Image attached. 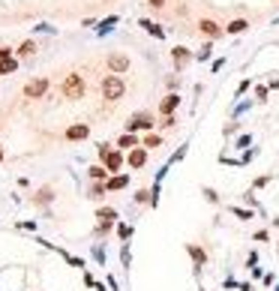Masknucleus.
I'll use <instances>...</instances> for the list:
<instances>
[{
	"label": "nucleus",
	"instance_id": "nucleus-19",
	"mask_svg": "<svg viewBox=\"0 0 279 291\" xmlns=\"http://www.w3.org/2000/svg\"><path fill=\"white\" fill-rule=\"evenodd\" d=\"M87 177H90V180H99V183H105L111 174H108V168L102 165V162H96V165H90V168H87Z\"/></svg>",
	"mask_w": 279,
	"mask_h": 291
},
{
	"label": "nucleus",
	"instance_id": "nucleus-39",
	"mask_svg": "<svg viewBox=\"0 0 279 291\" xmlns=\"http://www.w3.org/2000/svg\"><path fill=\"white\" fill-rule=\"evenodd\" d=\"M15 228H21V231H36V222H33V219H27V222H18Z\"/></svg>",
	"mask_w": 279,
	"mask_h": 291
},
{
	"label": "nucleus",
	"instance_id": "nucleus-28",
	"mask_svg": "<svg viewBox=\"0 0 279 291\" xmlns=\"http://www.w3.org/2000/svg\"><path fill=\"white\" fill-rule=\"evenodd\" d=\"M267 93H270L267 84H255V102H258V105H264V102H267Z\"/></svg>",
	"mask_w": 279,
	"mask_h": 291
},
{
	"label": "nucleus",
	"instance_id": "nucleus-9",
	"mask_svg": "<svg viewBox=\"0 0 279 291\" xmlns=\"http://www.w3.org/2000/svg\"><path fill=\"white\" fill-rule=\"evenodd\" d=\"M183 105V96L177 93V90H171V93H165L162 96V102H159V117H168V114H177V108Z\"/></svg>",
	"mask_w": 279,
	"mask_h": 291
},
{
	"label": "nucleus",
	"instance_id": "nucleus-2",
	"mask_svg": "<svg viewBox=\"0 0 279 291\" xmlns=\"http://www.w3.org/2000/svg\"><path fill=\"white\" fill-rule=\"evenodd\" d=\"M99 93H102L105 102H120L126 96V81L120 75H114V72H108V75H102V81H99Z\"/></svg>",
	"mask_w": 279,
	"mask_h": 291
},
{
	"label": "nucleus",
	"instance_id": "nucleus-16",
	"mask_svg": "<svg viewBox=\"0 0 279 291\" xmlns=\"http://www.w3.org/2000/svg\"><path fill=\"white\" fill-rule=\"evenodd\" d=\"M138 144H141V135H138V132H123V135L114 141V147H120V150H132V147H138Z\"/></svg>",
	"mask_w": 279,
	"mask_h": 291
},
{
	"label": "nucleus",
	"instance_id": "nucleus-48",
	"mask_svg": "<svg viewBox=\"0 0 279 291\" xmlns=\"http://www.w3.org/2000/svg\"><path fill=\"white\" fill-rule=\"evenodd\" d=\"M84 285H87V288H93V285H96V279L90 276V273H84Z\"/></svg>",
	"mask_w": 279,
	"mask_h": 291
},
{
	"label": "nucleus",
	"instance_id": "nucleus-21",
	"mask_svg": "<svg viewBox=\"0 0 279 291\" xmlns=\"http://www.w3.org/2000/svg\"><path fill=\"white\" fill-rule=\"evenodd\" d=\"M132 234H135V228L129 225V222H117V237H120V243H129Z\"/></svg>",
	"mask_w": 279,
	"mask_h": 291
},
{
	"label": "nucleus",
	"instance_id": "nucleus-38",
	"mask_svg": "<svg viewBox=\"0 0 279 291\" xmlns=\"http://www.w3.org/2000/svg\"><path fill=\"white\" fill-rule=\"evenodd\" d=\"M249 87H252V81H249V78H243V81H240V84H237V99H240V96H243V93H246V90H249Z\"/></svg>",
	"mask_w": 279,
	"mask_h": 291
},
{
	"label": "nucleus",
	"instance_id": "nucleus-18",
	"mask_svg": "<svg viewBox=\"0 0 279 291\" xmlns=\"http://www.w3.org/2000/svg\"><path fill=\"white\" fill-rule=\"evenodd\" d=\"M246 30H249L246 18H231L228 24H225V33H228V36H240V33H246Z\"/></svg>",
	"mask_w": 279,
	"mask_h": 291
},
{
	"label": "nucleus",
	"instance_id": "nucleus-13",
	"mask_svg": "<svg viewBox=\"0 0 279 291\" xmlns=\"http://www.w3.org/2000/svg\"><path fill=\"white\" fill-rule=\"evenodd\" d=\"M33 204H36V207H48L51 201H54V189H51V186H39L36 192H33V198H30Z\"/></svg>",
	"mask_w": 279,
	"mask_h": 291
},
{
	"label": "nucleus",
	"instance_id": "nucleus-22",
	"mask_svg": "<svg viewBox=\"0 0 279 291\" xmlns=\"http://www.w3.org/2000/svg\"><path fill=\"white\" fill-rule=\"evenodd\" d=\"M33 51H36V42H33V39H24L18 48H15V57H33Z\"/></svg>",
	"mask_w": 279,
	"mask_h": 291
},
{
	"label": "nucleus",
	"instance_id": "nucleus-8",
	"mask_svg": "<svg viewBox=\"0 0 279 291\" xmlns=\"http://www.w3.org/2000/svg\"><path fill=\"white\" fill-rule=\"evenodd\" d=\"M48 87H51L48 78H30V81L24 84V96H27V99H42V96L48 93Z\"/></svg>",
	"mask_w": 279,
	"mask_h": 291
},
{
	"label": "nucleus",
	"instance_id": "nucleus-15",
	"mask_svg": "<svg viewBox=\"0 0 279 291\" xmlns=\"http://www.w3.org/2000/svg\"><path fill=\"white\" fill-rule=\"evenodd\" d=\"M138 27H144V33H150L153 39H165V27L159 21H150V18H138Z\"/></svg>",
	"mask_w": 279,
	"mask_h": 291
},
{
	"label": "nucleus",
	"instance_id": "nucleus-54",
	"mask_svg": "<svg viewBox=\"0 0 279 291\" xmlns=\"http://www.w3.org/2000/svg\"><path fill=\"white\" fill-rule=\"evenodd\" d=\"M201 291H204V288H201Z\"/></svg>",
	"mask_w": 279,
	"mask_h": 291
},
{
	"label": "nucleus",
	"instance_id": "nucleus-23",
	"mask_svg": "<svg viewBox=\"0 0 279 291\" xmlns=\"http://www.w3.org/2000/svg\"><path fill=\"white\" fill-rule=\"evenodd\" d=\"M210 54H213V42L210 39H207L198 51H195V60H201V63H207V60H210Z\"/></svg>",
	"mask_w": 279,
	"mask_h": 291
},
{
	"label": "nucleus",
	"instance_id": "nucleus-3",
	"mask_svg": "<svg viewBox=\"0 0 279 291\" xmlns=\"http://www.w3.org/2000/svg\"><path fill=\"white\" fill-rule=\"evenodd\" d=\"M156 123H159V117H156L153 111H135L123 123V132H153Z\"/></svg>",
	"mask_w": 279,
	"mask_h": 291
},
{
	"label": "nucleus",
	"instance_id": "nucleus-26",
	"mask_svg": "<svg viewBox=\"0 0 279 291\" xmlns=\"http://www.w3.org/2000/svg\"><path fill=\"white\" fill-rule=\"evenodd\" d=\"M237 219H243V222H246V219H255V210H249V207H237V204H231V207H228Z\"/></svg>",
	"mask_w": 279,
	"mask_h": 291
},
{
	"label": "nucleus",
	"instance_id": "nucleus-53",
	"mask_svg": "<svg viewBox=\"0 0 279 291\" xmlns=\"http://www.w3.org/2000/svg\"><path fill=\"white\" fill-rule=\"evenodd\" d=\"M273 291H279V285H276V288H273Z\"/></svg>",
	"mask_w": 279,
	"mask_h": 291
},
{
	"label": "nucleus",
	"instance_id": "nucleus-43",
	"mask_svg": "<svg viewBox=\"0 0 279 291\" xmlns=\"http://www.w3.org/2000/svg\"><path fill=\"white\" fill-rule=\"evenodd\" d=\"M246 267L252 270V267H258V252H249V258H246Z\"/></svg>",
	"mask_w": 279,
	"mask_h": 291
},
{
	"label": "nucleus",
	"instance_id": "nucleus-14",
	"mask_svg": "<svg viewBox=\"0 0 279 291\" xmlns=\"http://www.w3.org/2000/svg\"><path fill=\"white\" fill-rule=\"evenodd\" d=\"M126 186H129V174H126V171L111 174V177L105 180V189H108V192H120V189H126Z\"/></svg>",
	"mask_w": 279,
	"mask_h": 291
},
{
	"label": "nucleus",
	"instance_id": "nucleus-6",
	"mask_svg": "<svg viewBox=\"0 0 279 291\" xmlns=\"http://www.w3.org/2000/svg\"><path fill=\"white\" fill-rule=\"evenodd\" d=\"M186 252H189V258H192V273L201 276V270L207 267V249L198 246V243H186Z\"/></svg>",
	"mask_w": 279,
	"mask_h": 291
},
{
	"label": "nucleus",
	"instance_id": "nucleus-31",
	"mask_svg": "<svg viewBox=\"0 0 279 291\" xmlns=\"http://www.w3.org/2000/svg\"><path fill=\"white\" fill-rule=\"evenodd\" d=\"M57 252H60V255H63V258H66L69 264H72V267H87V264H84V258H75V255H69L66 249H57Z\"/></svg>",
	"mask_w": 279,
	"mask_h": 291
},
{
	"label": "nucleus",
	"instance_id": "nucleus-37",
	"mask_svg": "<svg viewBox=\"0 0 279 291\" xmlns=\"http://www.w3.org/2000/svg\"><path fill=\"white\" fill-rule=\"evenodd\" d=\"M186 150H189V147H186V144H183V147H177V150H174V156H171V159H168V165H174V162H180V159H183V156H186Z\"/></svg>",
	"mask_w": 279,
	"mask_h": 291
},
{
	"label": "nucleus",
	"instance_id": "nucleus-11",
	"mask_svg": "<svg viewBox=\"0 0 279 291\" xmlns=\"http://www.w3.org/2000/svg\"><path fill=\"white\" fill-rule=\"evenodd\" d=\"M189 60H195V54H192L189 48H183V45H174V48H171V63H174V72H183Z\"/></svg>",
	"mask_w": 279,
	"mask_h": 291
},
{
	"label": "nucleus",
	"instance_id": "nucleus-47",
	"mask_svg": "<svg viewBox=\"0 0 279 291\" xmlns=\"http://www.w3.org/2000/svg\"><path fill=\"white\" fill-rule=\"evenodd\" d=\"M249 276H252V279H264V273H261V267H252Z\"/></svg>",
	"mask_w": 279,
	"mask_h": 291
},
{
	"label": "nucleus",
	"instance_id": "nucleus-41",
	"mask_svg": "<svg viewBox=\"0 0 279 291\" xmlns=\"http://www.w3.org/2000/svg\"><path fill=\"white\" fill-rule=\"evenodd\" d=\"M249 144H252V135H240L234 147H249Z\"/></svg>",
	"mask_w": 279,
	"mask_h": 291
},
{
	"label": "nucleus",
	"instance_id": "nucleus-40",
	"mask_svg": "<svg viewBox=\"0 0 279 291\" xmlns=\"http://www.w3.org/2000/svg\"><path fill=\"white\" fill-rule=\"evenodd\" d=\"M255 240H258V243H267V240H270V231H267V228L255 231Z\"/></svg>",
	"mask_w": 279,
	"mask_h": 291
},
{
	"label": "nucleus",
	"instance_id": "nucleus-35",
	"mask_svg": "<svg viewBox=\"0 0 279 291\" xmlns=\"http://www.w3.org/2000/svg\"><path fill=\"white\" fill-rule=\"evenodd\" d=\"M12 57H15V48L0 45V63H6V60H12Z\"/></svg>",
	"mask_w": 279,
	"mask_h": 291
},
{
	"label": "nucleus",
	"instance_id": "nucleus-42",
	"mask_svg": "<svg viewBox=\"0 0 279 291\" xmlns=\"http://www.w3.org/2000/svg\"><path fill=\"white\" fill-rule=\"evenodd\" d=\"M165 3H168V0H147L150 9H165Z\"/></svg>",
	"mask_w": 279,
	"mask_h": 291
},
{
	"label": "nucleus",
	"instance_id": "nucleus-7",
	"mask_svg": "<svg viewBox=\"0 0 279 291\" xmlns=\"http://www.w3.org/2000/svg\"><path fill=\"white\" fill-rule=\"evenodd\" d=\"M63 138H66L69 144L87 141V138H90V123H72V126H66V129H63Z\"/></svg>",
	"mask_w": 279,
	"mask_h": 291
},
{
	"label": "nucleus",
	"instance_id": "nucleus-29",
	"mask_svg": "<svg viewBox=\"0 0 279 291\" xmlns=\"http://www.w3.org/2000/svg\"><path fill=\"white\" fill-rule=\"evenodd\" d=\"M114 225H117V222H96V231H93V234H96V237H105V234H111Z\"/></svg>",
	"mask_w": 279,
	"mask_h": 291
},
{
	"label": "nucleus",
	"instance_id": "nucleus-36",
	"mask_svg": "<svg viewBox=\"0 0 279 291\" xmlns=\"http://www.w3.org/2000/svg\"><path fill=\"white\" fill-rule=\"evenodd\" d=\"M270 180H273L270 174H261V177H255V180H252V189H264V186H267Z\"/></svg>",
	"mask_w": 279,
	"mask_h": 291
},
{
	"label": "nucleus",
	"instance_id": "nucleus-32",
	"mask_svg": "<svg viewBox=\"0 0 279 291\" xmlns=\"http://www.w3.org/2000/svg\"><path fill=\"white\" fill-rule=\"evenodd\" d=\"M132 198H135V204H147V207H150V189H138Z\"/></svg>",
	"mask_w": 279,
	"mask_h": 291
},
{
	"label": "nucleus",
	"instance_id": "nucleus-12",
	"mask_svg": "<svg viewBox=\"0 0 279 291\" xmlns=\"http://www.w3.org/2000/svg\"><path fill=\"white\" fill-rule=\"evenodd\" d=\"M126 165H129L132 171H141V168L147 165V147H141V144L132 147V150L126 153Z\"/></svg>",
	"mask_w": 279,
	"mask_h": 291
},
{
	"label": "nucleus",
	"instance_id": "nucleus-45",
	"mask_svg": "<svg viewBox=\"0 0 279 291\" xmlns=\"http://www.w3.org/2000/svg\"><path fill=\"white\" fill-rule=\"evenodd\" d=\"M225 288H228V291H234V288H240V282H237L234 276H228V279H225Z\"/></svg>",
	"mask_w": 279,
	"mask_h": 291
},
{
	"label": "nucleus",
	"instance_id": "nucleus-50",
	"mask_svg": "<svg viewBox=\"0 0 279 291\" xmlns=\"http://www.w3.org/2000/svg\"><path fill=\"white\" fill-rule=\"evenodd\" d=\"M240 291H252V282H240Z\"/></svg>",
	"mask_w": 279,
	"mask_h": 291
},
{
	"label": "nucleus",
	"instance_id": "nucleus-27",
	"mask_svg": "<svg viewBox=\"0 0 279 291\" xmlns=\"http://www.w3.org/2000/svg\"><path fill=\"white\" fill-rule=\"evenodd\" d=\"M12 72H18V57H12L6 63H0V75H12Z\"/></svg>",
	"mask_w": 279,
	"mask_h": 291
},
{
	"label": "nucleus",
	"instance_id": "nucleus-10",
	"mask_svg": "<svg viewBox=\"0 0 279 291\" xmlns=\"http://www.w3.org/2000/svg\"><path fill=\"white\" fill-rule=\"evenodd\" d=\"M108 72H114V75H123V72H129V66H132V60L123 54V51H114V54H108Z\"/></svg>",
	"mask_w": 279,
	"mask_h": 291
},
{
	"label": "nucleus",
	"instance_id": "nucleus-30",
	"mask_svg": "<svg viewBox=\"0 0 279 291\" xmlns=\"http://www.w3.org/2000/svg\"><path fill=\"white\" fill-rule=\"evenodd\" d=\"M120 261H123V267L132 264V249H129V243H120Z\"/></svg>",
	"mask_w": 279,
	"mask_h": 291
},
{
	"label": "nucleus",
	"instance_id": "nucleus-4",
	"mask_svg": "<svg viewBox=\"0 0 279 291\" xmlns=\"http://www.w3.org/2000/svg\"><path fill=\"white\" fill-rule=\"evenodd\" d=\"M195 30L201 33L204 39H210V42H216V39H222V36H225V24H219L216 18H207V15H204V18H198Z\"/></svg>",
	"mask_w": 279,
	"mask_h": 291
},
{
	"label": "nucleus",
	"instance_id": "nucleus-52",
	"mask_svg": "<svg viewBox=\"0 0 279 291\" xmlns=\"http://www.w3.org/2000/svg\"><path fill=\"white\" fill-rule=\"evenodd\" d=\"M93 288H96V291H105V285H102V282H96V285H93Z\"/></svg>",
	"mask_w": 279,
	"mask_h": 291
},
{
	"label": "nucleus",
	"instance_id": "nucleus-24",
	"mask_svg": "<svg viewBox=\"0 0 279 291\" xmlns=\"http://www.w3.org/2000/svg\"><path fill=\"white\" fill-rule=\"evenodd\" d=\"M117 21H120L117 15H108V18H102V21H99V27H96V33H99V36H105V33H108V30H111Z\"/></svg>",
	"mask_w": 279,
	"mask_h": 291
},
{
	"label": "nucleus",
	"instance_id": "nucleus-25",
	"mask_svg": "<svg viewBox=\"0 0 279 291\" xmlns=\"http://www.w3.org/2000/svg\"><path fill=\"white\" fill-rule=\"evenodd\" d=\"M96 219H99V222H117V210H114V207H99V210H96Z\"/></svg>",
	"mask_w": 279,
	"mask_h": 291
},
{
	"label": "nucleus",
	"instance_id": "nucleus-46",
	"mask_svg": "<svg viewBox=\"0 0 279 291\" xmlns=\"http://www.w3.org/2000/svg\"><path fill=\"white\" fill-rule=\"evenodd\" d=\"M222 66H225V57H219V60H213V66H210V72H219V69H222Z\"/></svg>",
	"mask_w": 279,
	"mask_h": 291
},
{
	"label": "nucleus",
	"instance_id": "nucleus-17",
	"mask_svg": "<svg viewBox=\"0 0 279 291\" xmlns=\"http://www.w3.org/2000/svg\"><path fill=\"white\" fill-rule=\"evenodd\" d=\"M162 144H165V138H162V132H156V129L141 135V147H147V150H159Z\"/></svg>",
	"mask_w": 279,
	"mask_h": 291
},
{
	"label": "nucleus",
	"instance_id": "nucleus-1",
	"mask_svg": "<svg viewBox=\"0 0 279 291\" xmlns=\"http://www.w3.org/2000/svg\"><path fill=\"white\" fill-rule=\"evenodd\" d=\"M60 96L69 99V102L84 99V96H87V81H84V75H78V72L63 75V81H60Z\"/></svg>",
	"mask_w": 279,
	"mask_h": 291
},
{
	"label": "nucleus",
	"instance_id": "nucleus-33",
	"mask_svg": "<svg viewBox=\"0 0 279 291\" xmlns=\"http://www.w3.org/2000/svg\"><path fill=\"white\" fill-rule=\"evenodd\" d=\"M159 129H174L177 126V114H168V117H162V123H156Z\"/></svg>",
	"mask_w": 279,
	"mask_h": 291
},
{
	"label": "nucleus",
	"instance_id": "nucleus-44",
	"mask_svg": "<svg viewBox=\"0 0 279 291\" xmlns=\"http://www.w3.org/2000/svg\"><path fill=\"white\" fill-rule=\"evenodd\" d=\"M93 258H96V261H105V252H102V246H99V243L93 246Z\"/></svg>",
	"mask_w": 279,
	"mask_h": 291
},
{
	"label": "nucleus",
	"instance_id": "nucleus-5",
	"mask_svg": "<svg viewBox=\"0 0 279 291\" xmlns=\"http://www.w3.org/2000/svg\"><path fill=\"white\" fill-rule=\"evenodd\" d=\"M99 162L108 168V174H120V171H123V165H126V153L120 150V147H111Z\"/></svg>",
	"mask_w": 279,
	"mask_h": 291
},
{
	"label": "nucleus",
	"instance_id": "nucleus-20",
	"mask_svg": "<svg viewBox=\"0 0 279 291\" xmlns=\"http://www.w3.org/2000/svg\"><path fill=\"white\" fill-rule=\"evenodd\" d=\"M105 183H99V180H90V186H87V198H90V201H102V198H105Z\"/></svg>",
	"mask_w": 279,
	"mask_h": 291
},
{
	"label": "nucleus",
	"instance_id": "nucleus-34",
	"mask_svg": "<svg viewBox=\"0 0 279 291\" xmlns=\"http://www.w3.org/2000/svg\"><path fill=\"white\" fill-rule=\"evenodd\" d=\"M201 192H204V198H207V201H210V204H219V192L213 189V186H204V189H201Z\"/></svg>",
	"mask_w": 279,
	"mask_h": 291
},
{
	"label": "nucleus",
	"instance_id": "nucleus-49",
	"mask_svg": "<svg viewBox=\"0 0 279 291\" xmlns=\"http://www.w3.org/2000/svg\"><path fill=\"white\" fill-rule=\"evenodd\" d=\"M267 87H270V90H279V78H270V81H267Z\"/></svg>",
	"mask_w": 279,
	"mask_h": 291
},
{
	"label": "nucleus",
	"instance_id": "nucleus-51",
	"mask_svg": "<svg viewBox=\"0 0 279 291\" xmlns=\"http://www.w3.org/2000/svg\"><path fill=\"white\" fill-rule=\"evenodd\" d=\"M6 159V150H3V144H0V162H3Z\"/></svg>",
	"mask_w": 279,
	"mask_h": 291
}]
</instances>
